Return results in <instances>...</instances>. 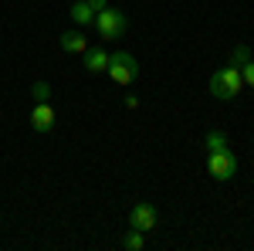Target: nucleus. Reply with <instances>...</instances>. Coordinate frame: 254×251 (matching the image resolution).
Here are the masks:
<instances>
[{
	"label": "nucleus",
	"instance_id": "obj_1",
	"mask_svg": "<svg viewBox=\"0 0 254 251\" xmlns=\"http://www.w3.org/2000/svg\"><path fill=\"white\" fill-rule=\"evenodd\" d=\"M241 88H244V75L237 65H224L210 75V95L220 102H231L234 95H241Z\"/></svg>",
	"mask_w": 254,
	"mask_h": 251
},
{
	"label": "nucleus",
	"instance_id": "obj_2",
	"mask_svg": "<svg viewBox=\"0 0 254 251\" xmlns=\"http://www.w3.org/2000/svg\"><path fill=\"white\" fill-rule=\"evenodd\" d=\"M105 72H109V78L116 85H132L139 78V65L129 51H116V55H109V68Z\"/></svg>",
	"mask_w": 254,
	"mask_h": 251
},
{
	"label": "nucleus",
	"instance_id": "obj_3",
	"mask_svg": "<svg viewBox=\"0 0 254 251\" xmlns=\"http://www.w3.org/2000/svg\"><path fill=\"white\" fill-rule=\"evenodd\" d=\"M95 27L102 38L109 41H119L122 34H126V27H129V20H126V14L119 10V7H102L95 14Z\"/></svg>",
	"mask_w": 254,
	"mask_h": 251
},
{
	"label": "nucleus",
	"instance_id": "obj_4",
	"mask_svg": "<svg viewBox=\"0 0 254 251\" xmlns=\"http://www.w3.org/2000/svg\"><path fill=\"white\" fill-rule=\"evenodd\" d=\"M207 173L214 176V180H220V183L237 173V156L231 153V146L217 150V153H207Z\"/></svg>",
	"mask_w": 254,
	"mask_h": 251
},
{
	"label": "nucleus",
	"instance_id": "obj_5",
	"mask_svg": "<svg viewBox=\"0 0 254 251\" xmlns=\"http://www.w3.org/2000/svg\"><path fill=\"white\" fill-rule=\"evenodd\" d=\"M129 224L136 228V231H142V234H149V231H156L159 228V214H156V207L153 204H136L132 211H129Z\"/></svg>",
	"mask_w": 254,
	"mask_h": 251
},
{
	"label": "nucleus",
	"instance_id": "obj_6",
	"mask_svg": "<svg viewBox=\"0 0 254 251\" xmlns=\"http://www.w3.org/2000/svg\"><path fill=\"white\" fill-rule=\"evenodd\" d=\"M31 129L34 133H51L55 129V105L51 102H38L31 109Z\"/></svg>",
	"mask_w": 254,
	"mask_h": 251
},
{
	"label": "nucleus",
	"instance_id": "obj_7",
	"mask_svg": "<svg viewBox=\"0 0 254 251\" xmlns=\"http://www.w3.org/2000/svg\"><path fill=\"white\" fill-rule=\"evenodd\" d=\"M81 65H85V72L98 75V72L109 68V51H105V48H88V51L81 55Z\"/></svg>",
	"mask_w": 254,
	"mask_h": 251
},
{
	"label": "nucleus",
	"instance_id": "obj_8",
	"mask_svg": "<svg viewBox=\"0 0 254 251\" xmlns=\"http://www.w3.org/2000/svg\"><path fill=\"white\" fill-rule=\"evenodd\" d=\"M58 44H61V51H68V55H85L88 51V38L81 31H64L58 38Z\"/></svg>",
	"mask_w": 254,
	"mask_h": 251
},
{
	"label": "nucleus",
	"instance_id": "obj_9",
	"mask_svg": "<svg viewBox=\"0 0 254 251\" xmlns=\"http://www.w3.org/2000/svg\"><path fill=\"white\" fill-rule=\"evenodd\" d=\"M71 20L81 24V27L95 24V10H92V3H88V0H75V3H71Z\"/></svg>",
	"mask_w": 254,
	"mask_h": 251
},
{
	"label": "nucleus",
	"instance_id": "obj_10",
	"mask_svg": "<svg viewBox=\"0 0 254 251\" xmlns=\"http://www.w3.org/2000/svg\"><path fill=\"white\" fill-rule=\"evenodd\" d=\"M122 248H129V251H142V248H146V234L132 228V231L122 238Z\"/></svg>",
	"mask_w": 254,
	"mask_h": 251
},
{
	"label": "nucleus",
	"instance_id": "obj_11",
	"mask_svg": "<svg viewBox=\"0 0 254 251\" xmlns=\"http://www.w3.org/2000/svg\"><path fill=\"white\" fill-rule=\"evenodd\" d=\"M217 150H227V136L220 129H210L207 133V153H217Z\"/></svg>",
	"mask_w": 254,
	"mask_h": 251
},
{
	"label": "nucleus",
	"instance_id": "obj_12",
	"mask_svg": "<svg viewBox=\"0 0 254 251\" xmlns=\"http://www.w3.org/2000/svg\"><path fill=\"white\" fill-rule=\"evenodd\" d=\"M31 95H34V102H51V85L48 82H34L31 85Z\"/></svg>",
	"mask_w": 254,
	"mask_h": 251
},
{
	"label": "nucleus",
	"instance_id": "obj_13",
	"mask_svg": "<svg viewBox=\"0 0 254 251\" xmlns=\"http://www.w3.org/2000/svg\"><path fill=\"white\" fill-rule=\"evenodd\" d=\"M248 58H251V48H248V44H237L234 55H231V65H237V68H241V65H244Z\"/></svg>",
	"mask_w": 254,
	"mask_h": 251
},
{
	"label": "nucleus",
	"instance_id": "obj_14",
	"mask_svg": "<svg viewBox=\"0 0 254 251\" xmlns=\"http://www.w3.org/2000/svg\"><path fill=\"white\" fill-rule=\"evenodd\" d=\"M241 75H244V85L254 88V58H248L244 65H241Z\"/></svg>",
	"mask_w": 254,
	"mask_h": 251
},
{
	"label": "nucleus",
	"instance_id": "obj_15",
	"mask_svg": "<svg viewBox=\"0 0 254 251\" xmlns=\"http://www.w3.org/2000/svg\"><path fill=\"white\" fill-rule=\"evenodd\" d=\"M88 3H92V10H95V14L102 10V7H109V0H88Z\"/></svg>",
	"mask_w": 254,
	"mask_h": 251
}]
</instances>
